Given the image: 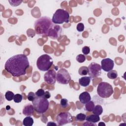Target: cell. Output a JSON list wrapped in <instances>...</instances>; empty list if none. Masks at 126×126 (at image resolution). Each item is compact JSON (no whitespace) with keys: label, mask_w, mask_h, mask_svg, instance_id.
Returning <instances> with one entry per match:
<instances>
[{"label":"cell","mask_w":126,"mask_h":126,"mask_svg":"<svg viewBox=\"0 0 126 126\" xmlns=\"http://www.w3.org/2000/svg\"><path fill=\"white\" fill-rule=\"evenodd\" d=\"M52 21L54 24H62L63 23H68L69 21V14L67 11L63 9H58L54 13Z\"/></svg>","instance_id":"cell-5"},{"label":"cell","mask_w":126,"mask_h":126,"mask_svg":"<svg viewBox=\"0 0 126 126\" xmlns=\"http://www.w3.org/2000/svg\"><path fill=\"white\" fill-rule=\"evenodd\" d=\"M45 93V91L42 89H38L35 93V95L37 97H43L44 94Z\"/></svg>","instance_id":"cell-29"},{"label":"cell","mask_w":126,"mask_h":126,"mask_svg":"<svg viewBox=\"0 0 126 126\" xmlns=\"http://www.w3.org/2000/svg\"><path fill=\"white\" fill-rule=\"evenodd\" d=\"M86 120L87 122H90L93 123H96L99 121L100 120V117L98 115H95V114H92L89 115L86 117Z\"/></svg>","instance_id":"cell-16"},{"label":"cell","mask_w":126,"mask_h":126,"mask_svg":"<svg viewBox=\"0 0 126 126\" xmlns=\"http://www.w3.org/2000/svg\"><path fill=\"white\" fill-rule=\"evenodd\" d=\"M36 96L35 93H34L32 92H31L29 93L28 96H27V98L29 101H32L35 99Z\"/></svg>","instance_id":"cell-28"},{"label":"cell","mask_w":126,"mask_h":126,"mask_svg":"<svg viewBox=\"0 0 126 126\" xmlns=\"http://www.w3.org/2000/svg\"><path fill=\"white\" fill-rule=\"evenodd\" d=\"M114 91L112 86L107 82H101L97 86V93L102 98L109 97Z\"/></svg>","instance_id":"cell-6"},{"label":"cell","mask_w":126,"mask_h":126,"mask_svg":"<svg viewBox=\"0 0 126 126\" xmlns=\"http://www.w3.org/2000/svg\"><path fill=\"white\" fill-rule=\"evenodd\" d=\"M47 125H48V126H57V124L53 122H49L47 124Z\"/></svg>","instance_id":"cell-34"},{"label":"cell","mask_w":126,"mask_h":126,"mask_svg":"<svg viewBox=\"0 0 126 126\" xmlns=\"http://www.w3.org/2000/svg\"><path fill=\"white\" fill-rule=\"evenodd\" d=\"M14 95H15L11 91H7L5 94V97L6 99L8 101H11L12 99H13Z\"/></svg>","instance_id":"cell-22"},{"label":"cell","mask_w":126,"mask_h":126,"mask_svg":"<svg viewBox=\"0 0 126 126\" xmlns=\"http://www.w3.org/2000/svg\"><path fill=\"white\" fill-rule=\"evenodd\" d=\"M10 109V106H9V105H7L6 106V109L7 110H9Z\"/></svg>","instance_id":"cell-35"},{"label":"cell","mask_w":126,"mask_h":126,"mask_svg":"<svg viewBox=\"0 0 126 126\" xmlns=\"http://www.w3.org/2000/svg\"><path fill=\"white\" fill-rule=\"evenodd\" d=\"M53 26L54 24L50 18L46 16L42 17L35 22L34 24V31L37 34L47 35L49 31Z\"/></svg>","instance_id":"cell-2"},{"label":"cell","mask_w":126,"mask_h":126,"mask_svg":"<svg viewBox=\"0 0 126 126\" xmlns=\"http://www.w3.org/2000/svg\"><path fill=\"white\" fill-rule=\"evenodd\" d=\"M83 125L84 126H96V124H95L94 123H92L91 124H88V122H86V123H84V124H83Z\"/></svg>","instance_id":"cell-33"},{"label":"cell","mask_w":126,"mask_h":126,"mask_svg":"<svg viewBox=\"0 0 126 126\" xmlns=\"http://www.w3.org/2000/svg\"><path fill=\"white\" fill-rule=\"evenodd\" d=\"M23 99V96L22 94H15L13 98V100L15 103H20L21 102Z\"/></svg>","instance_id":"cell-24"},{"label":"cell","mask_w":126,"mask_h":126,"mask_svg":"<svg viewBox=\"0 0 126 126\" xmlns=\"http://www.w3.org/2000/svg\"><path fill=\"white\" fill-rule=\"evenodd\" d=\"M60 105H61V106L63 108H66L68 106V100L65 98L61 99L60 101Z\"/></svg>","instance_id":"cell-26"},{"label":"cell","mask_w":126,"mask_h":126,"mask_svg":"<svg viewBox=\"0 0 126 126\" xmlns=\"http://www.w3.org/2000/svg\"><path fill=\"white\" fill-rule=\"evenodd\" d=\"M79 99L80 101L84 104L89 102L91 99V97L90 94L87 92H83L81 93L79 96Z\"/></svg>","instance_id":"cell-14"},{"label":"cell","mask_w":126,"mask_h":126,"mask_svg":"<svg viewBox=\"0 0 126 126\" xmlns=\"http://www.w3.org/2000/svg\"><path fill=\"white\" fill-rule=\"evenodd\" d=\"M76 59V61L78 63H82L85 61L86 57H85V55H84L83 54H79L77 56Z\"/></svg>","instance_id":"cell-25"},{"label":"cell","mask_w":126,"mask_h":126,"mask_svg":"<svg viewBox=\"0 0 126 126\" xmlns=\"http://www.w3.org/2000/svg\"><path fill=\"white\" fill-rule=\"evenodd\" d=\"M73 118L71 114L68 112H61L57 116V122L59 125L62 126L72 122Z\"/></svg>","instance_id":"cell-9"},{"label":"cell","mask_w":126,"mask_h":126,"mask_svg":"<svg viewBox=\"0 0 126 126\" xmlns=\"http://www.w3.org/2000/svg\"><path fill=\"white\" fill-rule=\"evenodd\" d=\"M53 63L52 58L48 54H43L39 56L36 61V65L38 69L42 71H47Z\"/></svg>","instance_id":"cell-4"},{"label":"cell","mask_w":126,"mask_h":126,"mask_svg":"<svg viewBox=\"0 0 126 126\" xmlns=\"http://www.w3.org/2000/svg\"><path fill=\"white\" fill-rule=\"evenodd\" d=\"M86 115L85 114L80 113L78 114L76 116V120L77 121H83L86 120Z\"/></svg>","instance_id":"cell-23"},{"label":"cell","mask_w":126,"mask_h":126,"mask_svg":"<svg viewBox=\"0 0 126 126\" xmlns=\"http://www.w3.org/2000/svg\"><path fill=\"white\" fill-rule=\"evenodd\" d=\"M82 52L84 55H88L90 52V49L89 47L85 46L82 48Z\"/></svg>","instance_id":"cell-31"},{"label":"cell","mask_w":126,"mask_h":126,"mask_svg":"<svg viewBox=\"0 0 126 126\" xmlns=\"http://www.w3.org/2000/svg\"><path fill=\"white\" fill-rule=\"evenodd\" d=\"M32 102L34 110L38 114H43L49 109V101L43 97L36 96Z\"/></svg>","instance_id":"cell-3"},{"label":"cell","mask_w":126,"mask_h":126,"mask_svg":"<svg viewBox=\"0 0 126 126\" xmlns=\"http://www.w3.org/2000/svg\"><path fill=\"white\" fill-rule=\"evenodd\" d=\"M22 0H8L10 4L12 6H17L21 4L22 2Z\"/></svg>","instance_id":"cell-27"},{"label":"cell","mask_w":126,"mask_h":126,"mask_svg":"<svg viewBox=\"0 0 126 126\" xmlns=\"http://www.w3.org/2000/svg\"><path fill=\"white\" fill-rule=\"evenodd\" d=\"M29 66L28 57L24 54H17L6 61L4 69L12 76L20 77L26 74V70Z\"/></svg>","instance_id":"cell-1"},{"label":"cell","mask_w":126,"mask_h":126,"mask_svg":"<svg viewBox=\"0 0 126 126\" xmlns=\"http://www.w3.org/2000/svg\"><path fill=\"white\" fill-rule=\"evenodd\" d=\"M107 77L110 79H115L118 76V73L115 70H111L108 72Z\"/></svg>","instance_id":"cell-20"},{"label":"cell","mask_w":126,"mask_h":126,"mask_svg":"<svg viewBox=\"0 0 126 126\" xmlns=\"http://www.w3.org/2000/svg\"><path fill=\"white\" fill-rule=\"evenodd\" d=\"M56 71L53 69L48 70L44 75V81L49 85H54L56 81Z\"/></svg>","instance_id":"cell-10"},{"label":"cell","mask_w":126,"mask_h":126,"mask_svg":"<svg viewBox=\"0 0 126 126\" xmlns=\"http://www.w3.org/2000/svg\"><path fill=\"white\" fill-rule=\"evenodd\" d=\"M62 28L58 25H54L53 27L49 31L47 36L53 39H58L61 35Z\"/></svg>","instance_id":"cell-11"},{"label":"cell","mask_w":126,"mask_h":126,"mask_svg":"<svg viewBox=\"0 0 126 126\" xmlns=\"http://www.w3.org/2000/svg\"><path fill=\"white\" fill-rule=\"evenodd\" d=\"M91 81V78L89 76H84L79 79V84L83 87H86L89 85Z\"/></svg>","instance_id":"cell-15"},{"label":"cell","mask_w":126,"mask_h":126,"mask_svg":"<svg viewBox=\"0 0 126 126\" xmlns=\"http://www.w3.org/2000/svg\"><path fill=\"white\" fill-rule=\"evenodd\" d=\"M88 68V74L91 78H95L100 75L101 73V65L96 63H91Z\"/></svg>","instance_id":"cell-8"},{"label":"cell","mask_w":126,"mask_h":126,"mask_svg":"<svg viewBox=\"0 0 126 126\" xmlns=\"http://www.w3.org/2000/svg\"><path fill=\"white\" fill-rule=\"evenodd\" d=\"M94 106L95 105L94 102L93 101L90 100L85 104V110L88 112H92Z\"/></svg>","instance_id":"cell-19"},{"label":"cell","mask_w":126,"mask_h":126,"mask_svg":"<svg viewBox=\"0 0 126 126\" xmlns=\"http://www.w3.org/2000/svg\"><path fill=\"white\" fill-rule=\"evenodd\" d=\"M34 107L32 104H28L25 105L23 109L22 113L23 114L26 116H31L33 113Z\"/></svg>","instance_id":"cell-13"},{"label":"cell","mask_w":126,"mask_h":126,"mask_svg":"<svg viewBox=\"0 0 126 126\" xmlns=\"http://www.w3.org/2000/svg\"><path fill=\"white\" fill-rule=\"evenodd\" d=\"M88 68L85 66L80 67L78 70V73L80 75H86L88 74Z\"/></svg>","instance_id":"cell-21"},{"label":"cell","mask_w":126,"mask_h":126,"mask_svg":"<svg viewBox=\"0 0 126 126\" xmlns=\"http://www.w3.org/2000/svg\"><path fill=\"white\" fill-rule=\"evenodd\" d=\"M92 112L94 114H95L97 115H100L103 112V108L99 104L95 105L92 111Z\"/></svg>","instance_id":"cell-18"},{"label":"cell","mask_w":126,"mask_h":126,"mask_svg":"<svg viewBox=\"0 0 126 126\" xmlns=\"http://www.w3.org/2000/svg\"><path fill=\"white\" fill-rule=\"evenodd\" d=\"M33 124V120L30 116H27L23 121V125L25 126H32Z\"/></svg>","instance_id":"cell-17"},{"label":"cell","mask_w":126,"mask_h":126,"mask_svg":"<svg viewBox=\"0 0 126 126\" xmlns=\"http://www.w3.org/2000/svg\"><path fill=\"white\" fill-rule=\"evenodd\" d=\"M84 25L82 23H79L77 25L76 29L79 32H82L84 30Z\"/></svg>","instance_id":"cell-30"},{"label":"cell","mask_w":126,"mask_h":126,"mask_svg":"<svg viewBox=\"0 0 126 126\" xmlns=\"http://www.w3.org/2000/svg\"><path fill=\"white\" fill-rule=\"evenodd\" d=\"M104 125V126H105V124L103 123V122H100L99 124H98V125L99 126H100V125Z\"/></svg>","instance_id":"cell-36"},{"label":"cell","mask_w":126,"mask_h":126,"mask_svg":"<svg viewBox=\"0 0 126 126\" xmlns=\"http://www.w3.org/2000/svg\"><path fill=\"white\" fill-rule=\"evenodd\" d=\"M114 66V61L110 58H105L101 61V67L104 71L109 72L113 69Z\"/></svg>","instance_id":"cell-12"},{"label":"cell","mask_w":126,"mask_h":126,"mask_svg":"<svg viewBox=\"0 0 126 126\" xmlns=\"http://www.w3.org/2000/svg\"><path fill=\"white\" fill-rule=\"evenodd\" d=\"M43 97L46 99H48L51 97V94L48 91H46V92H45V93H44Z\"/></svg>","instance_id":"cell-32"},{"label":"cell","mask_w":126,"mask_h":126,"mask_svg":"<svg viewBox=\"0 0 126 126\" xmlns=\"http://www.w3.org/2000/svg\"><path fill=\"white\" fill-rule=\"evenodd\" d=\"M71 80L70 75L65 68H61L57 73L56 80L61 84H67Z\"/></svg>","instance_id":"cell-7"}]
</instances>
